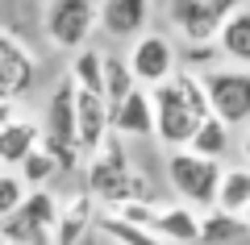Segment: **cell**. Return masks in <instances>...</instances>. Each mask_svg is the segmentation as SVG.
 <instances>
[{
    "label": "cell",
    "instance_id": "f546056e",
    "mask_svg": "<svg viewBox=\"0 0 250 245\" xmlns=\"http://www.w3.org/2000/svg\"><path fill=\"white\" fill-rule=\"evenodd\" d=\"M0 245H9V241H4V237H0Z\"/></svg>",
    "mask_w": 250,
    "mask_h": 245
},
{
    "label": "cell",
    "instance_id": "83f0119b",
    "mask_svg": "<svg viewBox=\"0 0 250 245\" xmlns=\"http://www.w3.org/2000/svg\"><path fill=\"white\" fill-rule=\"evenodd\" d=\"M13 104H17V100H4V96H0V125H9L13 116H17V108H13Z\"/></svg>",
    "mask_w": 250,
    "mask_h": 245
},
{
    "label": "cell",
    "instance_id": "7402d4cb",
    "mask_svg": "<svg viewBox=\"0 0 250 245\" xmlns=\"http://www.w3.org/2000/svg\"><path fill=\"white\" fill-rule=\"evenodd\" d=\"M134 88H138V79L129 71V58L125 54H104V100H108V108H117Z\"/></svg>",
    "mask_w": 250,
    "mask_h": 245
},
{
    "label": "cell",
    "instance_id": "ac0fdd59",
    "mask_svg": "<svg viewBox=\"0 0 250 245\" xmlns=\"http://www.w3.org/2000/svg\"><path fill=\"white\" fill-rule=\"evenodd\" d=\"M229 146H233V125L221 121L217 113H208L205 121L196 125L192 141H188V150H192V154H205V158H213V162H221V158L229 154Z\"/></svg>",
    "mask_w": 250,
    "mask_h": 245
},
{
    "label": "cell",
    "instance_id": "9a60e30c",
    "mask_svg": "<svg viewBox=\"0 0 250 245\" xmlns=\"http://www.w3.org/2000/svg\"><path fill=\"white\" fill-rule=\"evenodd\" d=\"M42 146V125L25 121V116H13L9 125H0V167H21L25 154Z\"/></svg>",
    "mask_w": 250,
    "mask_h": 245
},
{
    "label": "cell",
    "instance_id": "d4e9b609",
    "mask_svg": "<svg viewBox=\"0 0 250 245\" xmlns=\"http://www.w3.org/2000/svg\"><path fill=\"white\" fill-rule=\"evenodd\" d=\"M159 208H163V204H154V200H125V204H117V208H108V212H117V216L129 220V225L154 228V220H159Z\"/></svg>",
    "mask_w": 250,
    "mask_h": 245
},
{
    "label": "cell",
    "instance_id": "7a4b0ae2",
    "mask_svg": "<svg viewBox=\"0 0 250 245\" xmlns=\"http://www.w3.org/2000/svg\"><path fill=\"white\" fill-rule=\"evenodd\" d=\"M146 187H150V183H146V175H138V170L129 167V154H125L121 137L108 133V141L92 154L88 191L96 195L104 208H117V204H125V200H154Z\"/></svg>",
    "mask_w": 250,
    "mask_h": 245
},
{
    "label": "cell",
    "instance_id": "3957f363",
    "mask_svg": "<svg viewBox=\"0 0 250 245\" xmlns=\"http://www.w3.org/2000/svg\"><path fill=\"white\" fill-rule=\"evenodd\" d=\"M221 162L192 150H167V183L175 187V195L184 204H192L196 212L217 208V187H221Z\"/></svg>",
    "mask_w": 250,
    "mask_h": 245
},
{
    "label": "cell",
    "instance_id": "8fae6325",
    "mask_svg": "<svg viewBox=\"0 0 250 245\" xmlns=\"http://www.w3.org/2000/svg\"><path fill=\"white\" fill-rule=\"evenodd\" d=\"M38 79V62L25 46L17 42L13 34L0 29V96L4 100H21Z\"/></svg>",
    "mask_w": 250,
    "mask_h": 245
},
{
    "label": "cell",
    "instance_id": "8992f818",
    "mask_svg": "<svg viewBox=\"0 0 250 245\" xmlns=\"http://www.w3.org/2000/svg\"><path fill=\"white\" fill-rule=\"evenodd\" d=\"M242 0H167V21L184 42H217Z\"/></svg>",
    "mask_w": 250,
    "mask_h": 245
},
{
    "label": "cell",
    "instance_id": "30bf717a",
    "mask_svg": "<svg viewBox=\"0 0 250 245\" xmlns=\"http://www.w3.org/2000/svg\"><path fill=\"white\" fill-rule=\"evenodd\" d=\"M113 133V113H108V100L96 92H80L75 88V141H80L83 154H96L100 146Z\"/></svg>",
    "mask_w": 250,
    "mask_h": 245
},
{
    "label": "cell",
    "instance_id": "5b68a950",
    "mask_svg": "<svg viewBox=\"0 0 250 245\" xmlns=\"http://www.w3.org/2000/svg\"><path fill=\"white\" fill-rule=\"evenodd\" d=\"M42 25H46V38H50L54 50L75 54L96 34V0H50Z\"/></svg>",
    "mask_w": 250,
    "mask_h": 245
},
{
    "label": "cell",
    "instance_id": "5bb4252c",
    "mask_svg": "<svg viewBox=\"0 0 250 245\" xmlns=\"http://www.w3.org/2000/svg\"><path fill=\"white\" fill-rule=\"evenodd\" d=\"M154 233L167 245H200V212L192 204H163L159 220H154Z\"/></svg>",
    "mask_w": 250,
    "mask_h": 245
},
{
    "label": "cell",
    "instance_id": "4dcf8cb0",
    "mask_svg": "<svg viewBox=\"0 0 250 245\" xmlns=\"http://www.w3.org/2000/svg\"><path fill=\"white\" fill-rule=\"evenodd\" d=\"M246 220H250V208H246Z\"/></svg>",
    "mask_w": 250,
    "mask_h": 245
},
{
    "label": "cell",
    "instance_id": "e0dca14e",
    "mask_svg": "<svg viewBox=\"0 0 250 245\" xmlns=\"http://www.w3.org/2000/svg\"><path fill=\"white\" fill-rule=\"evenodd\" d=\"M217 50L233 67H250V4H238L217 34Z\"/></svg>",
    "mask_w": 250,
    "mask_h": 245
},
{
    "label": "cell",
    "instance_id": "277c9868",
    "mask_svg": "<svg viewBox=\"0 0 250 245\" xmlns=\"http://www.w3.org/2000/svg\"><path fill=\"white\" fill-rule=\"evenodd\" d=\"M42 146L59 158L62 175L75 170V162L83 158L80 141H75V83L71 75H62L50 88V100H46V116H42Z\"/></svg>",
    "mask_w": 250,
    "mask_h": 245
},
{
    "label": "cell",
    "instance_id": "7c38bea8",
    "mask_svg": "<svg viewBox=\"0 0 250 245\" xmlns=\"http://www.w3.org/2000/svg\"><path fill=\"white\" fill-rule=\"evenodd\" d=\"M113 113V133L117 137H154V100H150V88L138 83L129 96L121 100Z\"/></svg>",
    "mask_w": 250,
    "mask_h": 245
},
{
    "label": "cell",
    "instance_id": "4fadbf2b",
    "mask_svg": "<svg viewBox=\"0 0 250 245\" xmlns=\"http://www.w3.org/2000/svg\"><path fill=\"white\" fill-rule=\"evenodd\" d=\"M100 200L92 191H75L71 200L59 208V225H54V245H80L83 233H88L92 225H96L100 216Z\"/></svg>",
    "mask_w": 250,
    "mask_h": 245
},
{
    "label": "cell",
    "instance_id": "1f68e13d",
    "mask_svg": "<svg viewBox=\"0 0 250 245\" xmlns=\"http://www.w3.org/2000/svg\"><path fill=\"white\" fill-rule=\"evenodd\" d=\"M0 170H4V167H0Z\"/></svg>",
    "mask_w": 250,
    "mask_h": 245
},
{
    "label": "cell",
    "instance_id": "ba28073f",
    "mask_svg": "<svg viewBox=\"0 0 250 245\" xmlns=\"http://www.w3.org/2000/svg\"><path fill=\"white\" fill-rule=\"evenodd\" d=\"M125 58H129V71H134V79L142 88H159V83H167L179 71V54H175V46H171V38L167 34H150V29L129 42Z\"/></svg>",
    "mask_w": 250,
    "mask_h": 245
},
{
    "label": "cell",
    "instance_id": "484cf974",
    "mask_svg": "<svg viewBox=\"0 0 250 245\" xmlns=\"http://www.w3.org/2000/svg\"><path fill=\"white\" fill-rule=\"evenodd\" d=\"M25 191H29V187L21 183V175H13V170H0V220L9 216V212L21 208Z\"/></svg>",
    "mask_w": 250,
    "mask_h": 245
},
{
    "label": "cell",
    "instance_id": "9c48e42d",
    "mask_svg": "<svg viewBox=\"0 0 250 245\" xmlns=\"http://www.w3.org/2000/svg\"><path fill=\"white\" fill-rule=\"evenodd\" d=\"M154 0H100L96 4V29H104L117 42H134L150 29Z\"/></svg>",
    "mask_w": 250,
    "mask_h": 245
},
{
    "label": "cell",
    "instance_id": "2e32d148",
    "mask_svg": "<svg viewBox=\"0 0 250 245\" xmlns=\"http://www.w3.org/2000/svg\"><path fill=\"white\" fill-rule=\"evenodd\" d=\"M250 237V220L225 208L200 212V245H238Z\"/></svg>",
    "mask_w": 250,
    "mask_h": 245
},
{
    "label": "cell",
    "instance_id": "6da1fadb",
    "mask_svg": "<svg viewBox=\"0 0 250 245\" xmlns=\"http://www.w3.org/2000/svg\"><path fill=\"white\" fill-rule=\"evenodd\" d=\"M150 100H154V137H159L163 150H188L196 125L213 113L205 79L196 71H184V67L167 83L150 88Z\"/></svg>",
    "mask_w": 250,
    "mask_h": 245
},
{
    "label": "cell",
    "instance_id": "d6986e66",
    "mask_svg": "<svg viewBox=\"0 0 250 245\" xmlns=\"http://www.w3.org/2000/svg\"><path fill=\"white\" fill-rule=\"evenodd\" d=\"M67 75H71V83L80 92H96V96H104V54H100V50H92V46L75 50Z\"/></svg>",
    "mask_w": 250,
    "mask_h": 245
},
{
    "label": "cell",
    "instance_id": "cb8c5ba5",
    "mask_svg": "<svg viewBox=\"0 0 250 245\" xmlns=\"http://www.w3.org/2000/svg\"><path fill=\"white\" fill-rule=\"evenodd\" d=\"M17 175H21L25 187H46L54 175H62V167H59V158H54L46 146H38L34 154H25V162L17 167Z\"/></svg>",
    "mask_w": 250,
    "mask_h": 245
},
{
    "label": "cell",
    "instance_id": "52a82bcc",
    "mask_svg": "<svg viewBox=\"0 0 250 245\" xmlns=\"http://www.w3.org/2000/svg\"><path fill=\"white\" fill-rule=\"evenodd\" d=\"M208 92V108L221 121L242 125L250 121V67H208L200 71Z\"/></svg>",
    "mask_w": 250,
    "mask_h": 245
},
{
    "label": "cell",
    "instance_id": "f1b7e54d",
    "mask_svg": "<svg viewBox=\"0 0 250 245\" xmlns=\"http://www.w3.org/2000/svg\"><path fill=\"white\" fill-rule=\"evenodd\" d=\"M242 158H246V167H250V129H246V137H242Z\"/></svg>",
    "mask_w": 250,
    "mask_h": 245
},
{
    "label": "cell",
    "instance_id": "ffe728a7",
    "mask_svg": "<svg viewBox=\"0 0 250 245\" xmlns=\"http://www.w3.org/2000/svg\"><path fill=\"white\" fill-rule=\"evenodd\" d=\"M96 228L100 233L108 237V241H117V245H167L163 241L159 233H154V228H142V225H129V220H121L117 216V212H100L96 216Z\"/></svg>",
    "mask_w": 250,
    "mask_h": 245
},
{
    "label": "cell",
    "instance_id": "603a6c76",
    "mask_svg": "<svg viewBox=\"0 0 250 245\" xmlns=\"http://www.w3.org/2000/svg\"><path fill=\"white\" fill-rule=\"evenodd\" d=\"M0 237L9 245H54V233L34 220H25L21 212H9V216L0 220Z\"/></svg>",
    "mask_w": 250,
    "mask_h": 245
},
{
    "label": "cell",
    "instance_id": "44dd1931",
    "mask_svg": "<svg viewBox=\"0 0 250 245\" xmlns=\"http://www.w3.org/2000/svg\"><path fill=\"white\" fill-rule=\"evenodd\" d=\"M217 208L246 216V208H250V167H225V170H221V187H217Z\"/></svg>",
    "mask_w": 250,
    "mask_h": 245
},
{
    "label": "cell",
    "instance_id": "4316f807",
    "mask_svg": "<svg viewBox=\"0 0 250 245\" xmlns=\"http://www.w3.org/2000/svg\"><path fill=\"white\" fill-rule=\"evenodd\" d=\"M217 54H221V50H217V42H188V50L179 54V67H184V71H196V75H200V71L213 67Z\"/></svg>",
    "mask_w": 250,
    "mask_h": 245
}]
</instances>
